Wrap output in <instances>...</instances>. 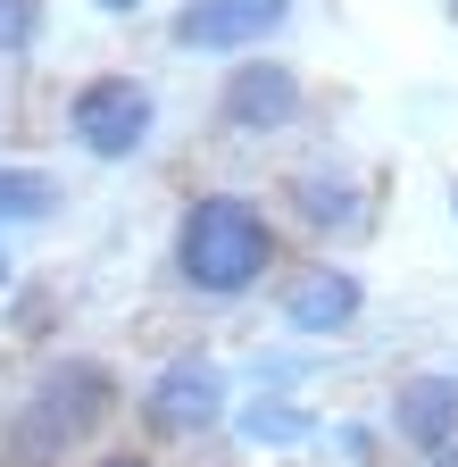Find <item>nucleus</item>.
Masks as SVG:
<instances>
[{
  "label": "nucleus",
  "instance_id": "nucleus-5",
  "mask_svg": "<svg viewBox=\"0 0 458 467\" xmlns=\"http://www.w3.org/2000/svg\"><path fill=\"white\" fill-rule=\"evenodd\" d=\"M283 17H292V0H192L176 17V50H250Z\"/></svg>",
  "mask_w": 458,
  "mask_h": 467
},
{
  "label": "nucleus",
  "instance_id": "nucleus-4",
  "mask_svg": "<svg viewBox=\"0 0 458 467\" xmlns=\"http://www.w3.org/2000/svg\"><path fill=\"white\" fill-rule=\"evenodd\" d=\"M225 418V376L200 359H176L150 392H142V426L150 434H209Z\"/></svg>",
  "mask_w": 458,
  "mask_h": 467
},
{
  "label": "nucleus",
  "instance_id": "nucleus-18",
  "mask_svg": "<svg viewBox=\"0 0 458 467\" xmlns=\"http://www.w3.org/2000/svg\"><path fill=\"white\" fill-rule=\"evenodd\" d=\"M450 9H458V0H450Z\"/></svg>",
  "mask_w": 458,
  "mask_h": 467
},
{
  "label": "nucleus",
  "instance_id": "nucleus-14",
  "mask_svg": "<svg viewBox=\"0 0 458 467\" xmlns=\"http://www.w3.org/2000/svg\"><path fill=\"white\" fill-rule=\"evenodd\" d=\"M92 9H108V17H134V9H142V0H92Z\"/></svg>",
  "mask_w": 458,
  "mask_h": 467
},
{
  "label": "nucleus",
  "instance_id": "nucleus-6",
  "mask_svg": "<svg viewBox=\"0 0 458 467\" xmlns=\"http://www.w3.org/2000/svg\"><path fill=\"white\" fill-rule=\"evenodd\" d=\"M392 426H400V442H417L425 459L450 451V442H458V376H400Z\"/></svg>",
  "mask_w": 458,
  "mask_h": 467
},
{
  "label": "nucleus",
  "instance_id": "nucleus-12",
  "mask_svg": "<svg viewBox=\"0 0 458 467\" xmlns=\"http://www.w3.org/2000/svg\"><path fill=\"white\" fill-rule=\"evenodd\" d=\"M34 26H42V17H34V0H0V50H25Z\"/></svg>",
  "mask_w": 458,
  "mask_h": 467
},
{
  "label": "nucleus",
  "instance_id": "nucleus-15",
  "mask_svg": "<svg viewBox=\"0 0 458 467\" xmlns=\"http://www.w3.org/2000/svg\"><path fill=\"white\" fill-rule=\"evenodd\" d=\"M433 467H458V442H450V451H433Z\"/></svg>",
  "mask_w": 458,
  "mask_h": 467
},
{
  "label": "nucleus",
  "instance_id": "nucleus-1",
  "mask_svg": "<svg viewBox=\"0 0 458 467\" xmlns=\"http://www.w3.org/2000/svg\"><path fill=\"white\" fill-rule=\"evenodd\" d=\"M275 267V225L259 201L242 192H200L176 225V275L192 292H209V301H234V292H250L259 275Z\"/></svg>",
  "mask_w": 458,
  "mask_h": 467
},
{
  "label": "nucleus",
  "instance_id": "nucleus-17",
  "mask_svg": "<svg viewBox=\"0 0 458 467\" xmlns=\"http://www.w3.org/2000/svg\"><path fill=\"white\" fill-rule=\"evenodd\" d=\"M450 209H458V184H450Z\"/></svg>",
  "mask_w": 458,
  "mask_h": 467
},
{
  "label": "nucleus",
  "instance_id": "nucleus-3",
  "mask_svg": "<svg viewBox=\"0 0 458 467\" xmlns=\"http://www.w3.org/2000/svg\"><path fill=\"white\" fill-rule=\"evenodd\" d=\"M150 117H158L150 84H134V76H92L76 92V109H67V126H76V142L92 159H134L150 142Z\"/></svg>",
  "mask_w": 458,
  "mask_h": 467
},
{
  "label": "nucleus",
  "instance_id": "nucleus-7",
  "mask_svg": "<svg viewBox=\"0 0 458 467\" xmlns=\"http://www.w3.org/2000/svg\"><path fill=\"white\" fill-rule=\"evenodd\" d=\"M225 117H234V126H292L300 117V76L283 67V58H242V67L225 76Z\"/></svg>",
  "mask_w": 458,
  "mask_h": 467
},
{
  "label": "nucleus",
  "instance_id": "nucleus-8",
  "mask_svg": "<svg viewBox=\"0 0 458 467\" xmlns=\"http://www.w3.org/2000/svg\"><path fill=\"white\" fill-rule=\"evenodd\" d=\"M283 317H292L300 334H333L359 317V275L351 267H309L292 292H283Z\"/></svg>",
  "mask_w": 458,
  "mask_h": 467
},
{
  "label": "nucleus",
  "instance_id": "nucleus-10",
  "mask_svg": "<svg viewBox=\"0 0 458 467\" xmlns=\"http://www.w3.org/2000/svg\"><path fill=\"white\" fill-rule=\"evenodd\" d=\"M292 201H300V217H309L317 234H333V225H359V192H351V184H325V175H300V184H292Z\"/></svg>",
  "mask_w": 458,
  "mask_h": 467
},
{
  "label": "nucleus",
  "instance_id": "nucleus-9",
  "mask_svg": "<svg viewBox=\"0 0 458 467\" xmlns=\"http://www.w3.org/2000/svg\"><path fill=\"white\" fill-rule=\"evenodd\" d=\"M59 209V184L42 167H0V225H34Z\"/></svg>",
  "mask_w": 458,
  "mask_h": 467
},
{
  "label": "nucleus",
  "instance_id": "nucleus-16",
  "mask_svg": "<svg viewBox=\"0 0 458 467\" xmlns=\"http://www.w3.org/2000/svg\"><path fill=\"white\" fill-rule=\"evenodd\" d=\"M0 284H9V251H0Z\"/></svg>",
  "mask_w": 458,
  "mask_h": 467
},
{
  "label": "nucleus",
  "instance_id": "nucleus-13",
  "mask_svg": "<svg viewBox=\"0 0 458 467\" xmlns=\"http://www.w3.org/2000/svg\"><path fill=\"white\" fill-rule=\"evenodd\" d=\"M92 467H158L150 451H108V459H92Z\"/></svg>",
  "mask_w": 458,
  "mask_h": 467
},
{
  "label": "nucleus",
  "instance_id": "nucleus-11",
  "mask_svg": "<svg viewBox=\"0 0 458 467\" xmlns=\"http://www.w3.org/2000/svg\"><path fill=\"white\" fill-rule=\"evenodd\" d=\"M242 434H250V442H300V434H309V418H300L292 400H259L250 418H242Z\"/></svg>",
  "mask_w": 458,
  "mask_h": 467
},
{
  "label": "nucleus",
  "instance_id": "nucleus-2",
  "mask_svg": "<svg viewBox=\"0 0 458 467\" xmlns=\"http://www.w3.org/2000/svg\"><path fill=\"white\" fill-rule=\"evenodd\" d=\"M108 409H117V376H108L100 359H59L34 392H25V409L9 418V459H25V467H59L76 442H92L100 426H108Z\"/></svg>",
  "mask_w": 458,
  "mask_h": 467
}]
</instances>
